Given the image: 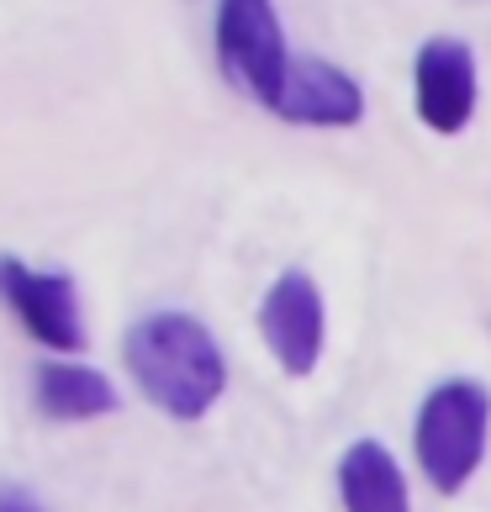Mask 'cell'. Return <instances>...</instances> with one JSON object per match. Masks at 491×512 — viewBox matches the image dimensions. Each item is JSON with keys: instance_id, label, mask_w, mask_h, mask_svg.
I'll use <instances>...</instances> for the list:
<instances>
[{"instance_id": "cell-6", "label": "cell", "mask_w": 491, "mask_h": 512, "mask_svg": "<svg viewBox=\"0 0 491 512\" xmlns=\"http://www.w3.org/2000/svg\"><path fill=\"white\" fill-rule=\"evenodd\" d=\"M412 101H418V117L428 132L439 138H455L470 127L481 101V74H476V53H470L460 37H433L418 48V64H412Z\"/></svg>"}, {"instance_id": "cell-2", "label": "cell", "mask_w": 491, "mask_h": 512, "mask_svg": "<svg viewBox=\"0 0 491 512\" xmlns=\"http://www.w3.org/2000/svg\"><path fill=\"white\" fill-rule=\"evenodd\" d=\"M486 439H491V391L470 375L433 386L418 407V428H412V449L433 491L455 497L465 481L481 470L486 460Z\"/></svg>"}, {"instance_id": "cell-7", "label": "cell", "mask_w": 491, "mask_h": 512, "mask_svg": "<svg viewBox=\"0 0 491 512\" xmlns=\"http://www.w3.org/2000/svg\"><path fill=\"white\" fill-rule=\"evenodd\" d=\"M275 117L296 127H354L365 117V90L349 69L328 59H291Z\"/></svg>"}, {"instance_id": "cell-9", "label": "cell", "mask_w": 491, "mask_h": 512, "mask_svg": "<svg viewBox=\"0 0 491 512\" xmlns=\"http://www.w3.org/2000/svg\"><path fill=\"white\" fill-rule=\"evenodd\" d=\"M338 497H344V512H412L402 465L375 439H354L344 449V460H338Z\"/></svg>"}, {"instance_id": "cell-5", "label": "cell", "mask_w": 491, "mask_h": 512, "mask_svg": "<svg viewBox=\"0 0 491 512\" xmlns=\"http://www.w3.org/2000/svg\"><path fill=\"white\" fill-rule=\"evenodd\" d=\"M0 301L43 349L74 354L85 344V317H80V296H74L69 275H48V270H32L27 259L0 254Z\"/></svg>"}, {"instance_id": "cell-3", "label": "cell", "mask_w": 491, "mask_h": 512, "mask_svg": "<svg viewBox=\"0 0 491 512\" xmlns=\"http://www.w3.org/2000/svg\"><path fill=\"white\" fill-rule=\"evenodd\" d=\"M217 64L238 96L275 111L291 74V48L275 0H217Z\"/></svg>"}, {"instance_id": "cell-1", "label": "cell", "mask_w": 491, "mask_h": 512, "mask_svg": "<svg viewBox=\"0 0 491 512\" xmlns=\"http://www.w3.org/2000/svg\"><path fill=\"white\" fill-rule=\"evenodd\" d=\"M127 370L138 391L175 423H196L228 391V359L212 328L191 312H148L127 333Z\"/></svg>"}, {"instance_id": "cell-10", "label": "cell", "mask_w": 491, "mask_h": 512, "mask_svg": "<svg viewBox=\"0 0 491 512\" xmlns=\"http://www.w3.org/2000/svg\"><path fill=\"white\" fill-rule=\"evenodd\" d=\"M0 512H43V502H37L27 486H16V481H0Z\"/></svg>"}, {"instance_id": "cell-8", "label": "cell", "mask_w": 491, "mask_h": 512, "mask_svg": "<svg viewBox=\"0 0 491 512\" xmlns=\"http://www.w3.org/2000/svg\"><path fill=\"white\" fill-rule=\"evenodd\" d=\"M32 402H37V412H43L48 423H90V417L117 412L122 396L96 365H80V359H48V365H37Z\"/></svg>"}, {"instance_id": "cell-4", "label": "cell", "mask_w": 491, "mask_h": 512, "mask_svg": "<svg viewBox=\"0 0 491 512\" xmlns=\"http://www.w3.org/2000/svg\"><path fill=\"white\" fill-rule=\"evenodd\" d=\"M259 333L286 375H312L328 344V307L307 270H286L259 301Z\"/></svg>"}]
</instances>
